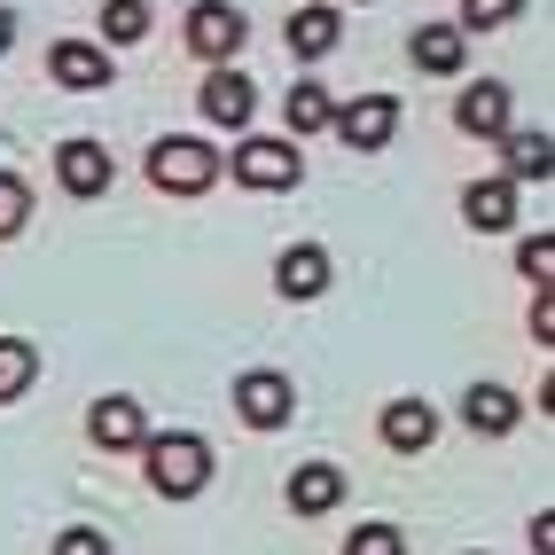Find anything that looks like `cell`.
I'll return each instance as SVG.
<instances>
[{
  "instance_id": "obj_1",
  "label": "cell",
  "mask_w": 555,
  "mask_h": 555,
  "mask_svg": "<svg viewBox=\"0 0 555 555\" xmlns=\"http://www.w3.org/2000/svg\"><path fill=\"white\" fill-rule=\"evenodd\" d=\"M141 454H150V486L165 501H189L204 493V477H211V447L189 430H165V438H141Z\"/></svg>"
},
{
  "instance_id": "obj_2",
  "label": "cell",
  "mask_w": 555,
  "mask_h": 555,
  "mask_svg": "<svg viewBox=\"0 0 555 555\" xmlns=\"http://www.w3.org/2000/svg\"><path fill=\"white\" fill-rule=\"evenodd\" d=\"M150 180L165 196H204L219 180V157L204 150V141H157V150H150Z\"/></svg>"
},
{
  "instance_id": "obj_3",
  "label": "cell",
  "mask_w": 555,
  "mask_h": 555,
  "mask_svg": "<svg viewBox=\"0 0 555 555\" xmlns=\"http://www.w3.org/2000/svg\"><path fill=\"white\" fill-rule=\"evenodd\" d=\"M228 165H235L243 189H298V180H306V165H298V150H289V141H243Z\"/></svg>"
},
{
  "instance_id": "obj_4",
  "label": "cell",
  "mask_w": 555,
  "mask_h": 555,
  "mask_svg": "<svg viewBox=\"0 0 555 555\" xmlns=\"http://www.w3.org/2000/svg\"><path fill=\"white\" fill-rule=\"evenodd\" d=\"M189 48L204 63H228L243 48V16L228 9V0H196V16H189Z\"/></svg>"
},
{
  "instance_id": "obj_5",
  "label": "cell",
  "mask_w": 555,
  "mask_h": 555,
  "mask_svg": "<svg viewBox=\"0 0 555 555\" xmlns=\"http://www.w3.org/2000/svg\"><path fill=\"white\" fill-rule=\"evenodd\" d=\"M399 126V102L391 94H360V102H337V133L352 141V150H384Z\"/></svg>"
},
{
  "instance_id": "obj_6",
  "label": "cell",
  "mask_w": 555,
  "mask_h": 555,
  "mask_svg": "<svg viewBox=\"0 0 555 555\" xmlns=\"http://www.w3.org/2000/svg\"><path fill=\"white\" fill-rule=\"evenodd\" d=\"M235 406H243V423L250 430H274V423H289V376H267V367H258V376H243L235 384Z\"/></svg>"
},
{
  "instance_id": "obj_7",
  "label": "cell",
  "mask_w": 555,
  "mask_h": 555,
  "mask_svg": "<svg viewBox=\"0 0 555 555\" xmlns=\"http://www.w3.org/2000/svg\"><path fill=\"white\" fill-rule=\"evenodd\" d=\"M87 430H94L102 454H126V447H141V438H150V415H141L133 399H102L94 415H87Z\"/></svg>"
},
{
  "instance_id": "obj_8",
  "label": "cell",
  "mask_w": 555,
  "mask_h": 555,
  "mask_svg": "<svg viewBox=\"0 0 555 555\" xmlns=\"http://www.w3.org/2000/svg\"><path fill=\"white\" fill-rule=\"evenodd\" d=\"M430 438H438V415H430L423 399H391V406H384V447H391V454H423Z\"/></svg>"
},
{
  "instance_id": "obj_9",
  "label": "cell",
  "mask_w": 555,
  "mask_h": 555,
  "mask_svg": "<svg viewBox=\"0 0 555 555\" xmlns=\"http://www.w3.org/2000/svg\"><path fill=\"white\" fill-rule=\"evenodd\" d=\"M55 172H63V189H70V196H102V189H109V157H102V141H63V150H55Z\"/></svg>"
},
{
  "instance_id": "obj_10",
  "label": "cell",
  "mask_w": 555,
  "mask_h": 555,
  "mask_svg": "<svg viewBox=\"0 0 555 555\" xmlns=\"http://www.w3.org/2000/svg\"><path fill=\"white\" fill-rule=\"evenodd\" d=\"M337 501H345V469H328V462L289 469V508H298V516H328Z\"/></svg>"
},
{
  "instance_id": "obj_11",
  "label": "cell",
  "mask_w": 555,
  "mask_h": 555,
  "mask_svg": "<svg viewBox=\"0 0 555 555\" xmlns=\"http://www.w3.org/2000/svg\"><path fill=\"white\" fill-rule=\"evenodd\" d=\"M196 102H204V118H211V126H228V133L250 126V79H235V70H211Z\"/></svg>"
},
{
  "instance_id": "obj_12",
  "label": "cell",
  "mask_w": 555,
  "mask_h": 555,
  "mask_svg": "<svg viewBox=\"0 0 555 555\" xmlns=\"http://www.w3.org/2000/svg\"><path fill=\"white\" fill-rule=\"evenodd\" d=\"M406 48H415V70H430V79H454V70H462V55H469V40H462L454 24H423Z\"/></svg>"
},
{
  "instance_id": "obj_13",
  "label": "cell",
  "mask_w": 555,
  "mask_h": 555,
  "mask_svg": "<svg viewBox=\"0 0 555 555\" xmlns=\"http://www.w3.org/2000/svg\"><path fill=\"white\" fill-rule=\"evenodd\" d=\"M462 219L477 235H501L508 219H516V196H508V180H469L462 189Z\"/></svg>"
},
{
  "instance_id": "obj_14",
  "label": "cell",
  "mask_w": 555,
  "mask_h": 555,
  "mask_svg": "<svg viewBox=\"0 0 555 555\" xmlns=\"http://www.w3.org/2000/svg\"><path fill=\"white\" fill-rule=\"evenodd\" d=\"M454 118H462V133H477V141H493V133H508V87H469L462 102H454Z\"/></svg>"
},
{
  "instance_id": "obj_15",
  "label": "cell",
  "mask_w": 555,
  "mask_h": 555,
  "mask_svg": "<svg viewBox=\"0 0 555 555\" xmlns=\"http://www.w3.org/2000/svg\"><path fill=\"white\" fill-rule=\"evenodd\" d=\"M274 282H282V298H321V289H328V250H313V243L282 250Z\"/></svg>"
},
{
  "instance_id": "obj_16",
  "label": "cell",
  "mask_w": 555,
  "mask_h": 555,
  "mask_svg": "<svg viewBox=\"0 0 555 555\" xmlns=\"http://www.w3.org/2000/svg\"><path fill=\"white\" fill-rule=\"evenodd\" d=\"M462 415H469V430H516V415H525V406H516V391H501V384H469V399H462Z\"/></svg>"
},
{
  "instance_id": "obj_17",
  "label": "cell",
  "mask_w": 555,
  "mask_h": 555,
  "mask_svg": "<svg viewBox=\"0 0 555 555\" xmlns=\"http://www.w3.org/2000/svg\"><path fill=\"white\" fill-rule=\"evenodd\" d=\"M282 109H289V133H321V126H337V94H328L321 79L289 87V94H282Z\"/></svg>"
},
{
  "instance_id": "obj_18",
  "label": "cell",
  "mask_w": 555,
  "mask_h": 555,
  "mask_svg": "<svg viewBox=\"0 0 555 555\" xmlns=\"http://www.w3.org/2000/svg\"><path fill=\"white\" fill-rule=\"evenodd\" d=\"M55 79L94 94V87H109V55H102V48H87V40H63V48H55Z\"/></svg>"
},
{
  "instance_id": "obj_19",
  "label": "cell",
  "mask_w": 555,
  "mask_h": 555,
  "mask_svg": "<svg viewBox=\"0 0 555 555\" xmlns=\"http://www.w3.org/2000/svg\"><path fill=\"white\" fill-rule=\"evenodd\" d=\"M289 48H298V55H328V48H337V9H298V16H289Z\"/></svg>"
},
{
  "instance_id": "obj_20",
  "label": "cell",
  "mask_w": 555,
  "mask_h": 555,
  "mask_svg": "<svg viewBox=\"0 0 555 555\" xmlns=\"http://www.w3.org/2000/svg\"><path fill=\"white\" fill-rule=\"evenodd\" d=\"M555 150H547V133H508V180H547Z\"/></svg>"
},
{
  "instance_id": "obj_21",
  "label": "cell",
  "mask_w": 555,
  "mask_h": 555,
  "mask_svg": "<svg viewBox=\"0 0 555 555\" xmlns=\"http://www.w3.org/2000/svg\"><path fill=\"white\" fill-rule=\"evenodd\" d=\"M31 376H40V352H31L24 337H0V399H16Z\"/></svg>"
},
{
  "instance_id": "obj_22",
  "label": "cell",
  "mask_w": 555,
  "mask_h": 555,
  "mask_svg": "<svg viewBox=\"0 0 555 555\" xmlns=\"http://www.w3.org/2000/svg\"><path fill=\"white\" fill-rule=\"evenodd\" d=\"M102 31H109L118 48H133L141 31H150V0H102Z\"/></svg>"
},
{
  "instance_id": "obj_23",
  "label": "cell",
  "mask_w": 555,
  "mask_h": 555,
  "mask_svg": "<svg viewBox=\"0 0 555 555\" xmlns=\"http://www.w3.org/2000/svg\"><path fill=\"white\" fill-rule=\"evenodd\" d=\"M24 219H31V189H24L16 172H0V243H9Z\"/></svg>"
},
{
  "instance_id": "obj_24",
  "label": "cell",
  "mask_w": 555,
  "mask_h": 555,
  "mask_svg": "<svg viewBox=\"0 0 555 555\" xmlns=\"http://www.w3.org/2000/svg\"><path fill=\"white\" fill-rule=\"evenodd\" d=\"M345 555H406V540H399L391 525H360V532L345 540Z\"/></svg>"
},
{
  "instance_id": "obj_25",
  "label": "cell",
  "mask_w": 555,
  "mask_h": 555,
  "mask_svg": "<svg viewBox=\"0 0 555 555\" xmlns=\"http://www.w3.org/2000/svg\"><path fill=\"white\" fill-rule=\"evenodd\" d=\"M516 267H525V274H532V282L547 289V274H555V243H547V235H532L525 250H516Z\"/></svg>"
},
{
  "instance_id": "obj_26",
  "label": "cell",
  "mask_w": 555,
  "mask_h": 555,
  "mask_svg": "<svg viewBox=\"0 0 555 555\" xmlns=\"http://www.w3.org/2000/svg\"><path fill=\"white\" fill-rule=\"evenodd\" d=\"M508 16H516V0H462V24H477V31H493Z\"/></svg>"
},
{
  "instance_id": "obj_27",
  "label": "cell",
  "mask_w": 555,
  "mask_h": 555,
  "mask_svg": "<svg viewBox=\"0 0 555 555\" xmlns=\"http://www.w3.org/2000/svg\"><path fill=\"white\" fill-rule=\"evenodd\" d=\"M55 555H109V540L79 525V532H63V540H55Z\"/></svg>"
},
{
  "instance_id": "obj_28",
  "label": "cell",
  "mask_w": 555,
  "mask_h": 555,
  "mask_svg": "<svg viewBox=\"0 0 555 555\" xmlns=\"http://www.w3.org/2000/svg\"><path fill=\"white\" fill-rule=\"evenodd\" d=\"M9 40H16V16H9V9H0V55H9Z\"/></svg>"
}]
</instances>
